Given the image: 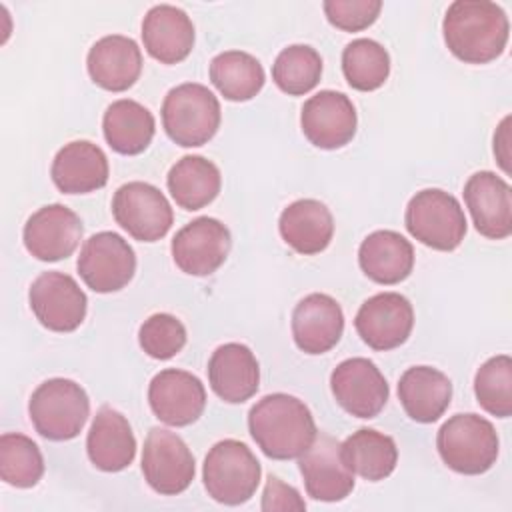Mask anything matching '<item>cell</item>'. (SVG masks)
Segmentation results:
<instances>
[{
	"label": "cell",
	"mask_w": 512,
	"mask_h": 512,
	"mask_svg": "<svg viewBox=\"0 0 512 512\" xmlns=\"http://www.w3.org/2000/svg\"><path fill=\"white\" fill-rule=\"evenodd\" d=\"M330 390L336 402L356 418H374L388 402V382L368 358L342 360L330 374Z\"/></svg>",
	"instance_id": "5bb4252c"
},
{
	"label": "cell",
	"mask_w": 512,
	"mask_h": 512,
	"mask_svg": "<svg viewBox=\"0 0 512 512\" xmlns=\"http://www.w3.org/2000/svg\"><path fill=\"white\" fill-rule=\"evenodd\" d=\"M398 398L414 422L432 424L450 406L452 382L438 368L412 366L398 380Z\"/></svg>",
	"instance_id": "4316f807"
},
{
	"label": "cell",
	"mask_w": 512,
	"mask_h": 512,
	"mask_svg": "<svg viewBox=\"0 0 512 512\" xmlns=\"http://www.w3.org/2000/svg\"><path fill=\"white\" fill-rule=\"evenodd\" d=\"M262 468L252 450L234 438L216 442L202 466V480L208 496L226 506L248 502L258 484Z\"/></svg>",
	"instance_id": "8992f818"
},
{
	"label": "cell",
	"mask_w": 512,
	"mask_h": 512,
	"mask_svg": "<svg viewBox=\"0 0 512 512\" xmlns=\"http://www.w3.org/2000/svg\"><path fill=\"white\" fill-rule=\"evenodd\" d=\"M142 474L154 492L176 496L194 480V456L176 432L150 428L142 448Z\"/></svg>",
	"instance_id": "9c48e42d"
},
{
	"label": "cell",
	"mask_w": 512,
	"mask_h": 512,
	"mask_svg": "<svg viewBox=\"0 0 512 512\" xmlns=\"http://www.w3.org/2000/svg\"><path fill=\"white\" fill-rule=\"evenodd\" d=\"M342 72L354 90L372 92L388 80L390 56L380 42L356 38L342 50Z\"/></svg>",
	"instance_id": "d6a6232c"
},
{
	"label": "cell",
	"mask_w": 512,
	"mask_h": 512,
	"mask_svg": "<svg viewBox=\"0 0 512 512\" xmlns=\"http://www.w3.org/2000/svg\"><path fill=\"white\" fill-rule=\"evenodd\" d=\"M80 216L64 204L38 208L24 224L26 250L42 262H58L74 254L82 240Z\"/></svg>",
	"instance_id": "e0dca14e"
},
{
	"label": "cell",
	"mask_w": 512,
	"mask_h": 512,
	"mask_svg": "<svg viewBox=\"0 0 512 512\" xmlns=\"http://www.w3.org/2000/svg\"><path fill=\"white\" fill-rule=\"evenodd\" d=\"M28 414L42 438L64 442L82 432L90 416V400L78 382L50 378L32 392Z\"/></svg>",
	"instance_id": "5b68a950"
},
{
	"label": "cell",
	"mask_w": 512,
	"mask_h": 512,
	"mask_svg": "<svg viewBox=\"0 0 512 512\" xmlns=\"http://www.w3.org/2000/svg\"><path fill=\"white\" fill-rule=\"evenodd\" d=\"M358 264L372 282L392 286L410 276L414 268V248L394 230H376L362 240Z\"/></svg>",
	"instance_id": "83f0119b"
},
{
	"label": "cell",
	"mask_w": 512,
	"mask_h": 512,
	"mask_svg": "<svg viewBox=\"0 0 512 512\" xmlns=\"http://www.w3.org/2000/svg\"><path fill=\"white\" fill-rule=\"evenodd\" d=\"M344 332V312L340 304L322 292L304 296L292 312V338L306 354L332 350Z\"/></svg>",
	"instance_id": "ffe728a7"
},
{
	"label": "cell",
	"mask_w": 512,
	"mask_h": 512,
	"mask_svg": "<svg viewBox=\"0 0 512 512\" xmlns=\"http://www.w3.org/2000/svg\"><path fill=\"white\" fill-rule=\"evenodd\" d=\"M112 216L122 230L140 242L164 238L174 222L168 198L156 186L140 180L122 184L114 192Z\"/></svg>",
	"instance_id": "ba28073f"
},
{
	"label": "cell",
	"mask_w": 512,
	"mask_h": 512,
	"mask_svg": "<svg viewBox=\"0 0 512 512\" xmlns=\"http://www.w3.org/2000/svg\"><path fill=\"white\" fill-rule=\"evenodd\" d=\"M36 320L52 332H72L84 318L88 300L78 282L64 272H42L28 290Z\"/></svg>",
	"instance_id": "8fae6325"
},
{
	"label": "cell",
	"mask_w": 512,
	"mask_h": 512,
	"mask_svg": "<svg viewBox=\"0 0 512 512\" xmlns=\"http://www.w3.org/2000/svg\"><path fill=\"white\" fill-rule=\"evenodd\" d=\"M494 156L500 168L510 174V116H506L494 134Z\"/></svg>",
	"instance_id": "ab89813d"
},
{
	"label": "cell",
	"mask_w": 512,
	"mask_h": 512,
	"mask_svg": "<svg viewBox=\"0 0 512 512\" xmlns=\"http://www.w3.org/2000/svg\"><path fill=\"white\" fill-rule=\"evenodd\" d=\"M300 474L310 498L340 502L354 490V472L342 458V442L330 434H316L298 460Z\"/></svg>",
	"instance_id": "9a60e30c"
},
{
	"label": "cell",
	"mask_w": 512,
	"mask_h": 512,
	"mask_svg": "<svg viewBox=\"0 0 512 512\" xmlns=\"http://www.w3.org/2000/svg\"><path fill=\"white\" fill-rule=\"evenodd\" d=\"M44 474V458L38 444L18 432L0 436V478L16 488H32Z\"/></svg>",
	"instance_id": "e575fe53"
},
{
	"label": "cell",
	"mask_w": 512,
	"mask_h": 512,
	"mask_svg": "<svg viewBox=\"0 0 512 512\" xmlns=\"http://www.w3.org/2000/svg\"><path fill=\"white\" fill-rule=\"evenodd\" d=\"M404 224L412 238L440 252L456 250L468 230L460 202L440 188L416 192L406 206Z\"/></svg>",
	"instance_id": "52a82bcc"
},
{
	"label": "cell",
	"mask_w": 512,
	"mask_h": 512,
	"mask_svg": "<svg viewBox=\"0 0 512 512\" xmlns=\"http://www.w3.org/2000/svg\"><path fill=\"white\" fill-rule=\"evenodd\" d=\"M448 50L466 64L496 60L508 42L510 24L506 12L488 0H456L442 20Z\"/></svg>",
	"instance_id": "7a4b0ae2"
},
{
	"label": "cell",
	"mask_w": 512,
	"mask_h": 512,
	"mask_svg": "<svg viewBox=\"0 0 512 512\" xmlns=\"http://www.w3.org/2000/svg\"><path fill=\"white\" fill-rule=\"evenodd\" d=\"M166 186L174 202L192 212L208 206L220 194L222 174L212 160L190 154L170 168Z\"/></svg>",
	"instance_id": "f546056e"
},
{
	"label": "cell",
	"mask_w": 512,
	"mask_h": 512,
	"mask_svg": "<svg viewBox=\"0 0 512 512\" xmlns=\"http://www.w3.org/2000/svg\"><path fill=\"white\" fill-rule=\"evenodd\" d=\"M322 76V58L308 44H292L284 48L272 64L274 84L288 96L308 94Z\"/></svg>",
	"instance_id": "836d02e7"
},
{
	"label": "cell",
	"mask_w": 512,
	"mask_h": 512,
	"mask_svg": "<svg viewBox=\"0 0 512 512\" xmlns=\"http://www.w3.org/2000/svg\"><path fill=\"white\" fill-rule=\"evenodd\" d=\"M436 448L450 470L476 476L496 464L500 440L490 420L474 412H466L454 414L440 426L436 434Z\"/></svg>",
	"instance_id": "3957f363"
},
{
	"label": "cell",
	"mask_w": 512,
	"mask_h": 512,
	"mask_svg": "<svg viewBox=\"0 0 512 512\" xmlns=\"http://www.w3.org/2000/svg\"><path fill=\"white\" fill-rule=\"evenodd\" d=\"M142 42L154 60L178 64L194 48V24L182 8L156 4L142 20Z\"/></svg>",
	"instance_id": "cb8c5ba5"
},
{
	"label": "cell",
	"mask_w": 512,
	"mask_h": 512,
	"mask_svg": "<svg viewBox=\"0 0 512 512\" xmlns=\"http://www.w3.org/2000/svg\"><path fill=\"white\" fill-rule=\"evenodd\" d=\"M86 68L94 84L110 92H124L140 78L142 52L138 44L122 34H110L92 44Z\"/></svg>",
	"instance_id": "603a6c76"
},
{
	"label": "cell",
	"mask_w": 512,
	"mask_h": 512,
	"mask_svg": "<svg viewBox=\"0 0 512 512\" xmlns=\"http://www.w3.org/2000/svg\"><path fill=\"white\" fill-rule=\"evenodd\" d=\"M278 230L294 252L312 256L328 248L334 236V218L320 200L302 198L282 210Z\"/></svg>",
	"instance_id": "484cf974"
},
{
	"label": "cell",
	"mask_w": 512,
	"mask_h": 512,
	"mask_svg": "<svg viewBox=\"0 0 512 512\" xmlns=\"http://www.w3.org/2000/svg\"><path fill=\"white\" fill-rule=\"evenodd\" d=\"M328 22L344 32H360L376 22L380 0H326L322 4Z\"/></svg>",
	"instance_id": "74e56055"
},
{
	"label": "cell",
	"mask_w": 512,
	"mask_h": 512,
	"mask_svg": "<svg viewBox=\"0 0 512 512\" xmlns=\"http://www.w3.org/2000/svg\"><path fill=\"white\" fill-rule=\"evenodd\" d=\"M108 158L100 146L88 140L64 144L50 168L54 186L64 194H88L108 182Z\"/></svg>",
	"instance_id": "7402d4cb"
},
{
	"label": "cell",
	"mask_w": 512,
	"mask_h": 512,
	"mask_svg": "<svg viewBox=\"0 0 512 512\" xmlns=\"http://www.w3.org/2000/svg\"><path fill=\"white\" fill-rule=\"evenodd\" d=\"M356 108L344 92L320 90L300 112V126L310 144L322 150L346 146L356 134Z\"/></svg>",
	"instance_id": "2e32d148"
},
{
	"label": "cell",
	"mask_w": 512,
	"mask_h": 512,
	"mask_svg": "<svg viewBox=\"0 0 512 512\" xmlns=\"http://www.w3.org/2000/svg\"><path fill=\"white\" fill-rule=\"evenodd\" d=\"M464 202L482 236L504 240L512 234V190L504 178L490 170L472 174L464 184Z\"/></svg>",
	"instance_id": "d6986e66"
},
{
	"label": "cell",
	"mask_w": 512,
	"mask_h": 512,
	"mask_svg": "<svg viewBox=\"0 0 512 512\" xmlns=\"http://www.w3.org/2000/svg\"><path fill=\"white\" fill-rule=\"evenodd\" d=\"M102 130L108 146L124 156L140 154L154 138L156 122L152 112L136 100L122 98L112 102L102 118Z\"/></svg>",
	"instance_id": "f1b7e54d"
},
{
	"label": "cell",
	"mask_w": 512,
	"mask_h": 512,
	"mask_svg": "<svg viewBox=\"0 0 512 512\" xmlns=\"http://www.w3.org/2000/svg\"><path fill=\"white\" fill-rule=\"evenodd\" d=\"M478 404L496 418L512 414V358L498 354L488 358L474 376Z\"/></svg>",
	"instance_id": "d590c367"
},
{
	"label": "cell",
	"mask_w": 512,
	"mask_h": 512,
	"mask_svg": "<svg viewBox=\"0 0 512 512\" xmlns=\"http://www.w3.org/2000/svg\"><path fill=\"white\" fill-rule=\"evenodd\" d=\"M262 510L272 512V510H306V502L302 500L300 492L282 482L278 476H268L264 494H262Z\"/></svg>",
	"instance_id": "f35d334b"
},
{
	"label": "cell",
	"mask_w": 512,
	"mask_h": 512,
	"mask_svg": "<svg viewBox=\"0 0 512 512\" xmlns=\"http://www.w3.org/2000/svg\"><path fill=\"white\" fill-rule=\"evenodd\" d=\"M86 452L90 462L102 472H120L136 456V438L126 416L110 406H102L88 430Z\"/></svg>",
	"instance_id": "d4e9b609"
},
{
	"label": "cell",
	"mask_w": 512,
	"mask_h": 512,
	"mask_svg": "<svg viewBox=\"0 0 512 512\" xmlns=\"http://www.w3.org/2000/svg\"><path fill=\"white\" fill-rule=\"evenodd\" d=\"M230 230L216 218L200 216L182 226L172 238L174 264L190 276H208L228 258Z\"/></svg>",
	"instance_id": "7c38bea8"
},
{
	"label": "cell",
	"mask_w": 512,
	"mask_h": 512,
	"mask_svg": "<svg viewBox=\"0 0 512 512\" xmlns=\"http://www.w3.org/2000/svg\"><path fill=\"white\" fill-rule=\"evenodd\" d=\"M148 404L160 422L168 426H188L202 416L206 390L192 372L166 368L150 380Z\"/></svg>",
	"instance_id": "ac0fdd59"
},
{
	"label": "cell",
	"mask_w": 512,
	"mask_h": 512,
	"mask_svg": "<svg viewBox=\"0 0 512 512\" xmlns=\"http://www.w3.org/2000/svg\"><path fill=\"white\" fill-rule=\"evenodd\" d=\"M248 430L272 460L300 458L318 434L310 408L284 392L268 394L250 408Z\"/></svg>",
	"instance_id": "6da1fadb"
},
{
	"label": "cell",
	"mask_w": 512,
	"mask_h": 512,
	"mask_svg": "<svg viewBox=\"0 0 512 512\" xmlns=\"http://www.w3.org/2000/svg\"><path fill=\"white\" fill-rule=\"evenodd\" d=\"M342 458L346 466L368 482L388 478L398 462V448L392 436L360 428L342 442Z\"/></svg>",
	"instance_id": "4dcf8cb0"
},
{
	"label": "cell",
	"mask_w": 512,
	"mask_h": 512,
	"mask_svg": "<svg viewBox=\"0 0 512 512\" xmlns=\"http://www.w3.org/2000/svg\"><path fill=\"white\" fill-rule=\"evenodd\" d=\"M138 342L150 358L168 360L184 348L186 328L176 316L158 312L142 322L138 330Z\"/></svg>",
	"instance_id": "8d00e7d4"
},
{
	"label": "cell",
	"mask_w": 512,
	"mask_h": 512,
	"mask_svg": "<svg viewBox=\"0 0 512 512\" xmlns=\"http://www.w3.org/2000/svg\"><path fill=\"white\" fill-rule=\"evenodd\" d=\"M220 118V102L204 84L184 82L164 96L162 126L178 146H204L218 132Z\"/></svg>",
	"instance_id": "277c9868"
},
{
	"label": "cell",
	"mask_w": 512,
	"mask_h": 512,
	"mask_svg": "<svg viewBox=\"0 0 512 512\" xmlns=\"http://www.w3.org/2000/svg\"><path fill=\"white\" fill-rule=\"evenodd\" d=\"M208 382L220 400L242 404L258 390V360L246 344L226 342L218 346L208 360Z\"/></svg>",
	"instance_id": "44dd1931"
},
{
	"label": "cell",
	"mask_w": 512,
	"mask_h": 512,
	"mask_svg": "<svg viewBox=\"0 0 512 512\" xmlns=\"http://www.w3.org/2000/svg\"><path fill=\"white\" fill-rule=\"evenodd\" d=\"M210 82L230 102L252 100L264 86L262 64L248 52L226 50L210 62Z\"/></svg>",
	"instance_id": "1f68e13d"
},
{
	"label": "cell",
	"mask_w": 512,
	"mask_h": 512,
	"mask_svg": "<svg viewBox=\"0 0 512 512\" xmlns=\"http://www.w3.org/2000/svg\"><path fill=\"white\" fill-rule=\"evenodd\" d=\"M76 268L90 290L110 294L134 278L136 254L120 234L98 232L84 242Z\"/></svg>",
	"instance_id": "30bf717a"
},
{
	"label": "cell",
	"mask_w": 512,
	"mask_h": 512,
	"mask_svg": "<svg viewBox=\"0 0 512 512\" xmlns=\"http://www.w3.org/2000/svg\"><path fill=\"white\" fill-rule=\"evenodd\" d=\"M354 326L362 342L372 350H392L408 340L414 326V310L406 296L380 292L362 302Z\"/></svg>",
	"instance_id": "4fadbf2b"
}]
</instances>
